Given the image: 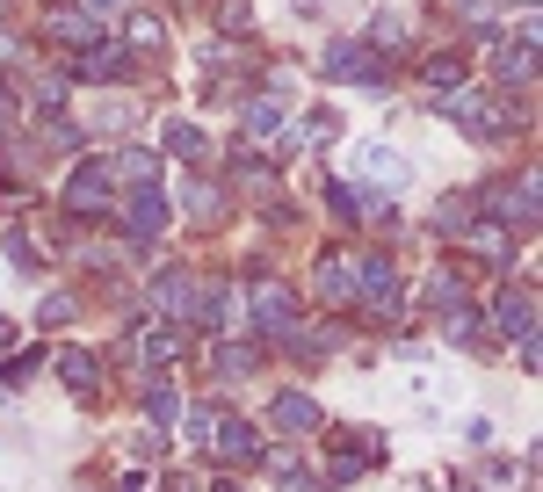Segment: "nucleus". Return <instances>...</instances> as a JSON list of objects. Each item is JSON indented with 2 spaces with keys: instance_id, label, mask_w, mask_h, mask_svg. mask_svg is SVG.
<instances>
[{
  "instance_id": "20e7f679",
  "label": "nucleus",
  "mask_w": 543,
  "mask_h": 492,
  "mask_svg": "<svg viewBox=\"0 0 543 492\" xmlns=\"http://www.w3.org/2000/svg\"><path fill=\"white\" fill-rule=\"evenodd\" d=\"M58 377H66L80 398H95V355H80V348H66L58 355Z\"/></svg>"
},
{
  "instance_id": "ddd939ff",
  "label": "nucleus",
  "mask_w": 543,
  "mask_h": 492,
  "mask_svg": "<svg viewBox=\"0 0 543 492\" xmlns=\"http://www.w3.org/2000/svg\"><path fill=\"white\" fill-rule=\"evenodd\" d=\"M145 413H153L160 427H174V413H181V398H174V384H167V391H153V398H145Z\"/></svg>"
},
{
  "instance_id": "9b49d317",
  "label": "nucleus",
  "mask_w": 543,
  "mask_h": 492,
  "mask_svg": "<svg viewBox=\"0 0 543 492\" xmlns=\"http://www.w3.org/2000/svg\"><path fill=\"white\" fill-rule=\"evenodd\" d=\"M160 218H167V203H160L153 189H145V196L131 203V225H138V232H160Z\"/></svg>"
},
{
  "instance_id": "f03ea898",
  "label": "nucleus",
  "mask_w": 543,
  "mask_h": 492,
  "mask_svg": "<svg viewBox=\"0 0 543 492\" xmlns=\"http://www.w3.org/2000/svg\"><path fill=\"white\" fill-rule=\"evenodd\" d=\"M210 442H218V456H232V464H254V427L247 420L225 413V427H210Z\"/></svg>"
},
{
  "instance_id": "f257e3e1",
  "label": "nucleus",
  "mask_w": 543,
  "mask_h": 492,
  "mask_svg": "<svg viewBox=\"0 0 543 492\" xmlns=\"http://www.w3.org/2000/svg\"><path fill=\"white\" fill-rule=\"evenodd\" d=\"M268 420H276L283 435H312V427H319V406H312L305 391H276V406H268Z\"/></svg>"
},
{
  "instance_id": "7ed1b4c3",
  "label": "nucleus",
  "mask_w": 543,
  "mask_h": 492,
  "mask_svg": "<svg viewBox=\"0 0 543 492\" xmlns=\"http://www.w3.org/2000/svg\"><path fill=\"white\" fill-rule=\"evenodd\" d=\"M254 319H261L268 333H290V319H297V304H290V290H276V283H268V290L254 297Z\"/></svg>"
},
{
  "instance_id": "4468645a",
  "label": "nucleus",
  "mask_w": 543,
  "mask_h": 492,
  "mask_svg": "<svg viewBox=\"0 0 543 492\" xmlns=\"http://www.w3.org/2000/svg\"><path fill=\"white\" fill-rule=\"evenodd\" d=\"M116 66H124V51H95V58H87V80H109Z\"/></svg>"
},
{
  "instance_id": "1a4fd4ad",
  "label": "nucleus",
  "mask_w": 543,
  "mask_h": 492,
  "mask_svg": "<svg viewBox=\"0 0 543 492\" xmlns=\"http://www.w3.org/2000/svg\"><path fill=\"white\" fill-rule=\"evenodd\" d=\"M196 283H189V275H160V283H153V304H160V312H181V297H189Z\"/></svg>"
},
{
  "instance_id": "2eb2a0df",
  "label": "nucleus",
  "mask_w": 543,
  "mask_h": 492,
  "mask_svg": "<svg viewBox=\"0 0 543 492\" xmlns=\"http://www.w3.org/2000/svg\"><path fill=\"white\" fill-rule=\"evenodd\" d=\"M218 492H232V485H218Z\"/></svg>"
},
{
  "instance_id": "f3484780",
  "label": "nucleus",
  "mask_w": 543,
  "mask_h": 492,
  "mask_svg": "<svg viewBox=\"0 0 543 492\" xmlns=\"http://www.w3.org/2000/svg\"><path fill=\"white\" fill-rule=\"evenodd\" d=\"M0 492H8V485H0Z\"/></svg>"
},
{
  "instance_id": "0eeeda50",
  "label": "nucleus",
  "mask_w": 543,
  "mask_h": 492,
  "mask_svg": "<svg viewBox=\"0 0 543 492\" xmlns=\"http://www.w3.org/2000/svg\"><path fill=\"white\" fill-rule=\"evenodd\" d=\"M102 181H109V167H102V160H95V167H80V181H73V203H80V210H102V196H109Z\"/></svg>"
},
{
  "instance_id": "6e6552de",
  "label": "nucleus",
  "mask_w": 543,
  "mask_h": 492,
  "mask_svg": "<svg viewBox=\"0 0 543 492\" xmlns=\"http://www.w3.org/2000/svg\"><path fill=\"white\" fill-rule=\"evenodd\" d=\"M326 66H334V80H377L370 58H362V51H341V44H334V58H326Z\"/></svg>"
},
{
  "instance_id": "f8f14e48",
  "label": "nucleus",
  "mask_w": 543,
  "mask_h": 492,
  "mask_svg": "<svg viewBox=\"0 0 543 492\" xmlns=\"http://www.w3.org/2000/svg\"><path fill=\"white\" fill-rule=\"evenodd\" d=\"M174 348H181V341H174L167 326H153V333H145V362H174Z\"/></svg>"
},
{
  "instance_id": "423d86ee",
  "label": "nucleus",
  "mask_w": 543,
  "mask_h": 492,
  "mask_svg": "<svg viewBox=\"0 0 543 492\" xmlns=\"http://www.w3.org/2000/svg\"><path fill=\"white\" fill-rule=\"evenodd\" d=\"M529 326H536L529 290H507V297H500V333H529Z\"/></svg>"
},
{
  "instance_id": "9d476101",
  "label": "nucleus",
  "mask_w": 543,
  "mask_h": 492,
  "mask_svg": "<svg viewBox=\"0 0 543 492\" xmlns=\"http://www.w3.org/2000/svg\"><path fill=\"white\" fill-rule=\"evenodd\" d=\"M196 319H203V326H232V290H203Z\"/></svg>"
},
{
  "instance_id": "dca6fc26",
  "label": "nucleus",
  "mask_w": 543,
  "mask_h": 492,
  "mask_svg": "<svg viewBox=\"0 0 543 492\" xmlns=\"http://www.w3.org/2000/svg\"><path fill=\"white\" fill-rule=\"evenodd\" d=\"M95 8H102V0H95Z\"/></svg>"
},
{
  "instance_id": "39448f33",
  "label": "nucleus",
  "mask_w": 543,
  "mask_h": 492,
  "mask_svg": "<svg viewBox=\"0 0 543 492\" xmlns=\"http://www.w3.org/2000/svg\"><path fill=\"white\" fill-rule=\"evenodd\" d=\"M319 297H326V304H355V268L326 261V268H319Z\"/></svg>"
}]
</instances>
